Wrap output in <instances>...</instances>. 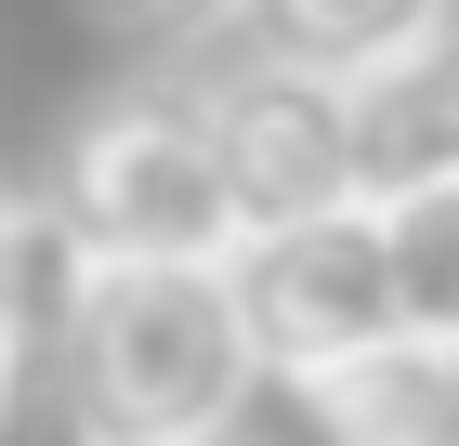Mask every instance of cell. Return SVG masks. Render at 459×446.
Here are the masks:
<instances>
[{"mask_svg":"<svg viewBox=\"0 0 459 446\" xmlns=\"http://www.w3.org/2000/svg\"><path fill=\"white\" fill-rule=\"evenodd\" d=\"M66 342H79V394H92L106 446H211L263 394V342H249L223 263H106V249H79Z\"/></svg>","mask_w":459,"mask_h":446,"instance_id":"6da1fadb","label":"cell"},{"mask_svg":"<svg viewBox=\"0 0 459 446\" xmlns=\"http://www.w3.org/2000/svg\"><path fill=\"white\" fill-rule=\"evenodd\" d=\"M53 210H66V237L106 249V263H223V249L249 237L197 79H132V92H106L79 118L66 171H53Z\"/></svg>","mask_w":459,"mask_h":446,"instance_id":"7a4b0ae2","label":"cell"},{"mask_svg":"<svg viewBox=\"0 0 459 446\" xmlns=\"http://www.w3.org/2000/svg\"><path fill=\"white\" fill-rule=\"evenodd\" d=\"M237 275V315L263 342V380H328L354 354L407 342V289H394V210L381 197H342V210H302V223H249L223 249Z\"/></svg>","mask_w":459,"mask_h":446,"instance_id":"3957f363","label":"cell"},{"mask_svg":"<svg viewBox=\"0 0 459 446\" xmlns=\"http://www.w3.org/2000/svg\"><path fill=\"white\" fill-rule=\"evenodd\" d=\"M197 105L223 132V171H237L249 223H302V210H342L368 197V158H354V79L328 66H289V53H223L197 66Z\"/></svg>","mask_w":459,"mask_h":446,"instance_id":"277c9868","label":"cell"},{"mask_svg":"<svg viewBox=\"0 0 459 446\" xmlns=\"http://www.w3.org/2000/svg\"><path fill=\"white\" fill-rule=\"evenodd\" d=\"M354 158H368V197L459 184V13L354 79Z\"/></svg>","mask_w":459,"mask_h":446,"instance_id":"5b68a950","label":"cell"},{"mask_svg":"<svg viewBox=\"0 0 459 446\" xmlns=\"http://www.w3.org/2000/svg\"><path fill=\"white\" fill-rule=\"evenodd\" d=\"M316 446H459V342H381L302 380Z\"/></svg>","mask_w":459,"mask_h":446,"instance_id":"8992f818","label":"cell"},{"mask_svg":"<svg viewBox=\"0 0 459 446\" xmlns=\"http://www.w3.org/2000/svg\"><path fill=\"white\" fill-rule=\"evenodd\" d=\"M237 27L263 39V53H289V66L368 79V66H394L407 39L446 27V0H237Z\"/></svg>","mask_w":459,"mask_h":446,"instance_id":"52a82bcc","label":"cell"},{"mask_svg":"<svg viewBox=\"0 0 459 446\" xmlns=\"http://www.w3.org/2000/svg\"><path fill=\"white\" fill-rule=\"evenodd\" d=\"M394 210V289H407V342H459V184H407Z\"/></svg>","mask_w":459,"mask_h":446,"instance_id":"ba28073f","label":"cell"},{"mask_svg":"<svg viewBox=\"0 0 459 446\" xmlns=\"http://www.w3.org/2000/svg\"><path fill=\"white\" fill-rule=\"evenodd\" d=\"M27 249H39V210L0 184V342H13V315H27Z\"/></svg>","mask_w":459,"mask_h":446,"instance_id":"9c48e42d","label":"cell"},{"mask_svg":"<svg viewBox=\"0 0 459 446\" xmlns=\"http://www.w3.org/2000/svg\"><path fill=\"white\" fill-rule=\"evenodd\" d=\"M118 27H144V39H197V27H223L237 0H106Z\"/></svg>","mask_w":459,"mask_h":446,"instance_id":"30bf717a","label":"cell"},{"mask_svg":"<svg viewBox=\"0 0 459 446\" xmlns=\"http://www.w3.org/2000/svg\"><path fill=\"white\" fill-rule=\"evenodd\" d=\"M211 446H237V433H211Z\"/></svg>","mask_w":459,"mask_h":446,"instance_id":"8fae6325","label":"cell"}]
</instances>
